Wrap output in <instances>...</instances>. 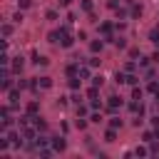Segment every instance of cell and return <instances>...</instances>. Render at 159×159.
Listing matches in <instances>:
<instances>
[{
    "label": "cell",
    "mask_w": 159,
    "mask_h": 159,
    "mask_svg": "<svg viewBox=\"0 0 159 159\" xmlns=\"http://www.w3.org/2000/svg\"><path fill=\"white\" fill-rule=\"evenodd\" d=\"M50 144H52L55 152H65L67 149V139L65 137H50Z\"/></svg>",
    "instance_id": "cell-1"
},
{
    "label": "cell",
    "mask_w": 159,
    "mask_h": 159,
    "mask_svg": "<svg viewBox=\"0 0 159 159\" xmlns=\"http://www.w3.org/2000/svg\"><path fill=\"white\" fill-rule=\"evenodd\" d=\"M7 104L10 107H17L20 104V87L17 89H7Z\"/></svg>",
    "instance_id": "cell-2"
},
{
    "label": "cell",
    "mask_w": 159,
    "mask_h": 159,
    "mask_svg": "<svg viewBox=\"0 0 159 159\" xmlns=\"http://www.w3.org/2000/svg\"><path fill=\"white\" fill-rule=\"evenodd\" d=\"M114 27H117V25H112V22H99V32H102L104 37H112Z\"/></svg>",
    "instance_id": "cell-3"
},
{
    "label": "cell",
    "mask_w": 159,
    "mask_h": 159,
    "mask_svg": "<svg viewBox=\"0 0 159 159\" xmlns=\"http://www.w3.org/2000/svg\"><path fill=\"white\" fill-rule=\"evenodd\" d=\"M102 50H104V40H99V37H97V40H92V42H89V52H92V55H97V52H102Z\"/></svg>",
    "instance_id": "cell-4"
},
{
    "label": "cell",
    "mask_w": 159,
    "mask_h": 159,
    "mask_svg": "<svg viewBox=\"0 0 159 159\" xmlns=\"http://www.w3.org/2000/svg\"><path fill=\"white\" fill-rule=\"evenodd\" d=\"M107 107H109L112 112H114V109H119V107H122V97H117V94H112V97L107 99Z\"/></svg>",
    "instance_id": "cell-5"
},
{
    "label": "cell",
    "mask_w": 159,
    "mask_h": 159,
    "mask_svg": "<svg viewBox=\"0 0 159 159\" xmlns=\"http://www.w3.org/2000/svg\"><path fill=\"white\" fill-rule=\"evenodd\" d=\"M67 84H70V89H75V92H77V89H80V84H82V77H80V75H72Z\"/></svg>",
    "instance_id": "cell-6"
},
{
    "label": "cell",
    "mask_w": 159,
    "mask_h": 159,
    "mask_svg": "<svg viewBox=\"0 0 159 159\" xmlns=\"http://www.w3.org/2000/svg\"><path fill=\"white\" fill-rule=\"evenodd\" d=\"M25 112H27V114H32V117H35V114H37V112H40V102H35V99H32V102H27V107H25Z\"/></svg>",
    "instance_id": "cell-7"
},
{
    "label": "cell",
    "mask_w": 159,
    "mask_h": 159,
    "mask_svg": "<svg viewBox=\"0 0 159 159\" xmlns=\"http://www.w3.org/2000/svg\"><path fill=\"white\" fill-rule=\"evenodd\" d=\"M32 127H35V129H37V132H45V129H47V124H45V122H42V119H40V117H37V114H35V117H32Z\"/></svg>",
    "instance_id": "cell-8"
},
{
    "label": "cell",
    "mask_w": 159,
    "mask_h": 159,
    "mask_svg": "<svg viewBox=\"0 0 159 159\" xmlns=\"http://www.w3.org/2000/svg\"><path fill=\"white\" fill-rule=\"evenodd\" d=\"M149 42L159 47V27H152V30H149Z\"/></svg>",
    "instance_id": "cell-9"
},
{
    "label": "cell",
    "mask_w": 159,
    "mask_h": 159,
    "mask_svg": "<svg viewBox=\"0 0 159 159\" xmlns=\"http://www.w3.org/2000/svg\"><path fill=\"white\" fill-rule=\"evenodd\" d=\"M37 84H40L42 89H50V87H52V77H47V75H45V77H40V80H37Z\"/></svg>",
    "instance_id": "cell-10"
},
{
    "label": "cell",
    "mask_w": 159,
    "mask_h": 159,
    "mask_svg": "<svg viewBox=\"0 0 159 159\" xmlns=\"http://www.w3.org/2000/svg\"><path fill=\"white\" fill-rule=\"evenodd\" d=\"M22 67H25V62H22V57H15V60H12V67H10V70H12V72H20Z\"/></svg>",
    "instance_id": "cell-11"
},
{
    "label": "cell",
    "mask_w": 159,
    "mask_h": 159,
    "mask_svg": "<svg viewBox=\"0 0 159 159\" xmlns=\"http://www.w3.org/2000/svg\"><path fill=\"white\" fill-rule=\"evenodd\" d=\"M89 122H92V124H99V122H102V109H99V112H97V109H92V114H89Z\"/></svg>",
    "instance_id": "cell-12"
},
{
    "label": "cell",
    "mask_w": 159,
    "mask_h": 159,
    "mask_svg": "<svg viewBox=\"0 0 159 159\" xmlns=\"http://www.w3.org/2000/svg\"><path fill=\"white\" fill-rule=\"evenodd\" d=\"M114 139H117V129H114V127H109V129L104 132V142H114Z\"/></svg>",
    "instance_id": "cell-13"
},
{
    "label": "cell",
    "mask_w": 159,
    "mask_h": 159,
    "mask_svg": "<svg viewBox=\"0 0 159 159\" xmlns=\"http://www.w3.org/2000/svg\"><path fill=\"white\" fill-rule=\"evenodd\" d=\"M0 32H2V37H10V35H12V25H10V22H5V25L0 27Z\"/></svg>",
    "instance_id": "cell-14"
},
{
    "label": "cell",
    "mask_w": 159,
    "mask_h": 159,
    "mask_svg": "<svg viewBox=\"0 0 159 159\" xmlns=\"http://www.w3.org/2000/svg\"><path fill=\"white\" fill-rule=\"evenodd\" d=\"M112 42H114V47H119V50L127 47V40H124V37H112Z\"/></svg>",
    "instance_id": "cell-15"
},
{
    "label": "cell",
    "mask_w": 159,
    "mask_h": 159,
    "mask_svg": "<svg viewBox=\"0 0 159 159\" xmlns=\"http://www.w3.org/2000/svg\"><path fill=\"white\" fill-rule=\"evenodd\" d=\"M87 97H89V99H97V97H99V87H94V84H92V87L87 89Z\"/></svg>",
    "instance_id": "cell-16"
},
{
    "label": "cell",
    "mask_w": 159,
    "mask_h": 159,
    "mask_svg": "<svg viewBox=\"0 0 159 159\" xmlns=\"http://www.w3.org/2000/svg\"><path fill=\"white\" fill-rule=\"evenodd\" d=\"M92 107H84V104H77V117H87Z\"/></svg>",
    "instance_id": "cell-17"
},
{
    "label": "cell",
    "mask_w": 159,
    "mask_h": 159,
    "mask_svg": "<svg viewBox=\"0 0 159 159\" xmlns=\"http://www.w3.org/2000/svg\"><path fill=\"white\" fill-rule=\"evenodd\" d=\"M87 122H89V119H84V117H77V119H75V127H77V129H87Z\"/></svg>",
    "instance_id": "cell-18"
},
{
    "label": "cell",
    "mask_w": 159,
    "mask_h": 159,
    "mask_svg": "<svg viewBox=\"0 0 159 159\" xmlns=\"http://www.w3.org/2000/svg\"><path fill=\"white\" fill-rule=\"evenodd\" d=\"M72 75H80V65H67V77Z\"/></svg>",
    "instance_id": "cell-19"
},
{
    "label": "cell",
    "mask_w": 159,
    "mask_h": 159,
    "mask_svg": "<svg viewBox=\"0 0 159 159\" xmlns=\"http://www.w3.org/2000/svg\"><path fill=\"white\" fill-rule=\"evenodd\" d=\"M137 82H139V77H137L134 72H129V75H127V84H132V87H134Z\"/></svg>",
    "instance_id": "cell-20"
},
{
    "label": "cell",
    "mask_w": 159,
    "mask_h": 159,
    "mask_svg": "<svg viewBox=\"0 0 159 159\" xmlns=\"http://www.w3.org/2000/svg\"><path fill=\"white\" fill-rule=\"evenodd\" d=\"M139 15H142V5L134 2V5H132V17H139Z\"/></svg>",
    "instance_id": "cell-21"
},
{
    "label": "cell",
    "mask_w": 159,
    "mask_h": 159,
    "mask_svg": "<svg viewBox=\"0 0 159 159\" xmlns=\"http://www.w3.org/2000/svg\"><path fill=\"white\" fill-rule=\"evenodd\" d=\"M45 17H47V20H57V17H60V12H57V10H47V12H45Z\"/></svg>",
    "instance_id": "cell-22"
},
{
    "label": "cell",
    "mask_w": 159,
    "mask_h": 159,
    "mask_svg": "<svg viewBox=\"0 0 159 159\" xmlns=\"http://www.w3.org/2000/svg\"><path fill=\"white\" fill-rule=\"evenodd\" d=\"M102 82H104L102 75H94V77H92V84H94V87H102Z\"/></svg>",
    "instance_id": "cell-23"
},
{
    "label": "cell",
    "mask_w": 159,
    "mask_h": 159,
    "mask_svg": "<svg viewBox=\"0 0 159 159\" xmlns=\"http://www.w3.org/2000/svg\"><path fill=\"white\" fill-rule=\"evenodd\" d=\"M109 127L119 129V127H122V119H119V117H112V119H109Z\"/></svg>",
    "instance_id": "cell-24"
},
{
    "label": "cell",
    "mask_w": 159,
    "mask_h": 159,
    "mask_svg": "<svg viewBox=\"0 0 159 159\" xmlns=\"http://www.w3.org/2000/svg\"><path fill=\"white\" fill-rule=\"evenodd\" d=\"M149 154V149H144V147H137L134 149V157H147Z\"/></svg>",
    "instance_id": "cell-25"
},
{
    "label": "cell",
    "mask_w": 159,
    "mask_h": 159,
    "mask_svg": "<svg viewBox=\"0 0 159 159\" xmlns=\"http://www.w3.org/2000/svg\"><path fill=\"white\" fill-rule=\"evenodd\" d=\"M30 5H32V0H17V7H20V10H27Z\"/></svg>",
    "instance_id": "cell-26"
},
{
    "label": "cell",
    "mask_w": 159,
    "mask_h": 159,
    "mask_svg": "<svg viewBox=\"0 0 159 159\" xmlns=\"http://www.w3.org/2000/svg\"><path fill=\"white\" fill-rule=\"evenodd\" d=\"M99 62H102V60H99L97 55H92V57H89V67H99Z\"/></svg>",
    "instance_id": "cell-27"
},
{
    "label": "cell",
    "mask_w": 159,
    "mask_h": 159,
    "mask_svg": "<svg viewBox=\"0 0 159 159\" xmlns=\"http://www.w3.org/2000/svg\"><path fill=\"white\" fill-rule=\"evenodd\" d=\"M132 99H142V89L134 84V89H132Z\"/></svg>",
    "instance_id": "cell-28"
},
{
    "label": "cell",
    "mask_w": 159,
    "mask_h": 159,
    "mask_svg": "<svg viewBox=\"0 0 159 159\" xmlns=\"http://www.w3.org/2000/svg\"><path fill=\"white\" fill-rule=\"evenodd\" d=\"M82 10L84 12H92V0H82Z\"/></svg>",
    "instance_id": "cell-29"
},
{
    "label": "cell",
    "mask_w": 159,
    "mask_h": 159,
    "mask_svg": "<svg viewBox=\"0 0 159 159\" xmlns=\"http://www.w3.org/2000/svg\"><path fill=\"white\" fill-rule=\"evenodd\" d=\"M149 60H152V57H139V67L147 70V67H149Z\"/></svg>",
    "instance_id": "cell-30"
},
{
    "label": "cell",
    "mask_w": 159,
    "mask_h": 159,
    "mask_svg": "<svg viewBox=\"0 0 159 159\" xmlns=\"http://www.w3.org/2000/svg\"><path fill=\"white\" fill-rule=\"evenodd\" d=\"M89 107H92V109H102V102H99V99H89Z\"/></svg>",
    "instance_id": "cell-31"
},
{
    "label": "cell",
    "mask_w": 159,
    "mask_h": 159,
    "mask_svg": "<svg viewBox=\"0 0 159 159\" xmlns=\"http://www.w3.org/2000/svg\"><path fill=\"white\" fill-rule=\"evenodd\" d=\"M107 7H109V10H117V7H119V0H107Z\"/></svg>",
    "instance_id": "cell-32"
},
{
    "label": "cell",
    "mask_w": 159,
    "mask_h": 159,
    "mask_svg": "<svg viewBox=\"0 0 159 159\" xmlns=\"http://www.w3.org/2000/svg\"><path fill=\"white\" fill-rule=\"evenodd\" d=\"M117 30L124 32V30H127V22H124V20H117Z\"/></svg>",
    "instance_id": "cell-33"
},
{
    "label": "cell",
    "mask_w": 159,
    "mask_h": 159,
    "mask_svg": "<svg viewBox=\"0 0 159 159\" xmlns=\"http://www.w3.org/2000/svg\"><path fill=\"white\" fill-rule=\"evenodd\" d=\"M134 70H137L134 62H127V65H124V72H134Z\"/></svg>",
    "instance_id": "cell-34"
},
{
    "label": "cell",
    "mask_w": 159,
    "mask_h": 159,
    "mask_svg": "<svg viewBox=\"0 0 159 159\" xmlns=\"http://www.w3.org/2000/svg\"><path fill=\"white\" fill-rule=\"evenodd\" d=\"M80 77L87 80V77H89V70H87V67H80Z\"/></svg>",
    "instance_id": "cell-35"
},
{
    "label": "cell",
    "mask_w": 159,
    "mask_h": 159,
    "mask_svg": "<svg viewBox=\"0 0 159 159\" xmlns=\"http://www.w3.org/2000/svg\"><path fill=\"white\" fill-rule=\"evenodd\" d=\"M142 139H144V142H152V139H154V132H144Z\"/></svg>",
    "instance_id": "cell-36"
},
{
    "label": "cell",
    "mask_w": 159,
    "mask_h": 159,
    "mask_svg": "<svg viewBox=\"0 0 159 159\" xmlns=\"http://www.w3.org/2000/svg\"><path fill=\"white\" fill-rule=\"evenodd\" d=\"M147 89H149V92H152V94H154V92H157V89H159V84H157V82H149V87H147Z\"/></svg>",
    "instance_id": "cell-37"
},
{
    "label": "cell",
    "mask_w": 159,
    "mask_h": 159,
    "mask_svg": "<svg viewBox=\"0 0 159 159\" xmlns=\"http://www.w3.org/2000/svg\"><path fill=\"white\" fill-rule=\"evenodd\" d=\"M12 22H22V12H15L12 15Z\"/></svg>",
    "instance_id": "cell-38"
},
{
    "label": "cell",
    "mask_w": 159,
    "mask_h": 159,
    "mask_svg": "<svg viewBox=\"0 0 159 159\" xmlns=\"http://www.w3.org/2000/svg\"><path fill=\"white\" fill-rule=\"evenodd\" d=\"M149 154H159V144H152V149H149Z\"/></svg>",
    "instance_id": "cell-39"
},
{
    "label": "cell",
    "mask_w": 159,
    "mask_h": 159,
    "mask_svg": "<svg viewBox=\"0 0 159 159\" xmlns=\"http://www.w3.org/2000/svg\"><path fill=\"white\" fill-rule=\"evenodd\" d=\"M72 2H75V0H60V5H62V7H70Z\"/></svg>",
    "instance_id": "cell-40"
},
{
    "label": "cell",
    "mask_w": 159,
    "mask_h": 159,
    "mask_svg": "<svg viewBox=\"0 0 159 159\" xmlns=\"http://www.w3.org/2000/svg\"><path fill=\"white\" fill-rule=\"evenodd\" d=\"M152 60H154V62H157V65H159V47H157V52H154V55H152Z\"/></svg>",
    "instance_id": "cell-41"
},
{
    "label": "cell",
    "mask_w": 159,
    "mask_h": 159,
    "mask_svg": "<svg viewBox=\"0 0 159 159\" xmlns=\"http://www.w3.org/2000/svg\"><path fill=\"white\" fill-rule=\"evenodd\" d=\"M154 139H159V124H154Z\"/></svg>",
    "instance_id": "cell-42"
},
{
    "label": "cell",
    "mask_w": 159,
    "mask_h": 159,
    "mask_svg": "<svg viewBox=\"0 0 159 159\" xmlns=\"http://www.w3.org/2000/svg\"><path fill=\"white\" fill-rule=\"evenodd\" d=\"M152 122H154V124H159V114H157V117H154V119H152Z\"/></svg>",
    "instance_id": "cell-43"
},
{
    "label": "cell",
    "mask_w": 159,
    "mask_h": 159,
    "mask_svg": "<svg viewBox=\"0 0 159 159\" xmlns=\"http://www.w3.org/2000/svg\"><path fill=\"white\" fill-rule=\"evenodd\" d=\"M154 99H157V102H159V89H157V92H154Z\"/></svg>",
    "instance_id": "cell-44"
}]
</instances>
